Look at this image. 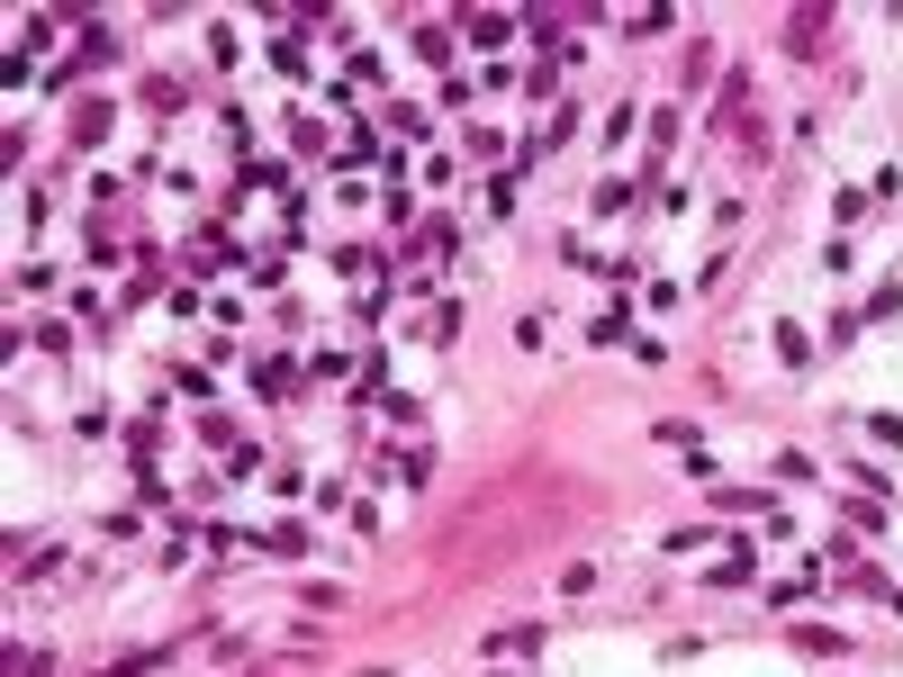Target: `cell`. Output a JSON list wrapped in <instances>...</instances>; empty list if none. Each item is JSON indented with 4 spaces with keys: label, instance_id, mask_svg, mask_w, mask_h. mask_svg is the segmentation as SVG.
<instances>
[{
    "label": "cell",
    "instance_id": "obj_1",
    "mask_svg": "<svg viewBox=\"0 0 903 677\" xmlns=\"http://www.w3.org/2000/svg\"><path fill=\"white\" fill-rule=\"evenodd\" d=\"M461 28H470V46H506V37H515V19H506V10H470Z\"/></svg>",
    "mask_w": 903,
    "mask_h": 677
}]
</instances>
